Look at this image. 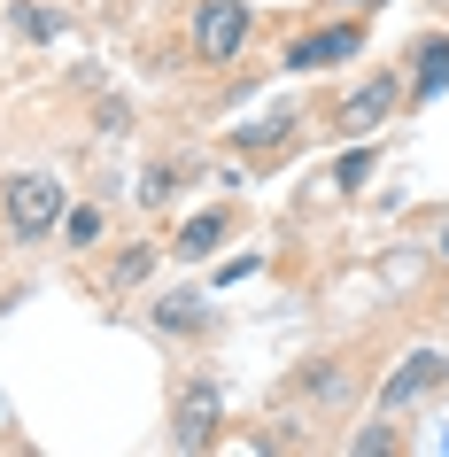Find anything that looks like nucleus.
Segmentation results:
<instances>
[{
  "instance_id": "nucleus-5",
  "label": "nucleus",
  "mask_w": 449,
  "mask_h": 457,
  "mask_svg": "<svg viewBox=\"0 0 449 457\" xmlns=\"http://www.w3.org/2000/svg\"><path fill=\"white\" fill-rule=\"evenodd\" d=\"M434 94H449V31L411 39V71H403V109H426Z\"/></svg>"
},
{
  "instance_id": "nucleus-7",
  "label": "nucleus",
  "mask_w": 449,
  "mask_h": 457,
  "mask_svg": "<svg viewBox=\"0 0 449 457\" xmlns=\"http://www.w3.org/2000/svg\"><path fill=\"white\" fill-rule=\"evenodd\" d=\"M170 442H179V450H210L217 442V387L210 380H187V395L170 411Z\"/></svg>"
},
{
  "instance_id": "nucleus-8",
  "label": "nucleus",
  "mask_w": 449,
  "mask_h": 457,
  "mask_svg": "<svg viewBox=\"0 0 449 457\" xmlns=\"http://www.w3.org/2000/svg\"><path fill=\"white\" fill-rule=\"evenodd\" d=\"M233 225H240L233 210H202V217H187V225H179V241H170V256H179V264H202V256H217V241H225Z\"/></svg>"
},
{
  "instance_id": "nucleus-11",
  "label": "nucleus",
  "mask_w": 449,
  "mask_h": 457,
  "mask_svg": "<svg viewBox=\"0 0 449 457\" xmlns=\"http://www.w3.org/2000/svg\"><path fill=\"white\" fill-rule=\"evenodd\" d=\"M147 271H155V248H124L117 264H109V287H140Z\"/></svg>"
},
{
  "instance_id": "nucleus-6",
  "label": "nucleus",
  "mask_w": 449,
  "mask_h": 457,
  "mask_svg": "<svg viewBox=\"0 0 449 457\" xmlns=\"http://www.w3.org/2000/svg\"><path fill=\"white\" fill-rule=\"evenodd\" d=\"M349 54H364V24H326V31H303L295 47H287V62L295 71H333V62H349Z\"/></svg>"
},
{
  "instance_id": "nucleus-1",
  "label": "nucleus",
  "mask_w": 449,
  "mask_h": 457,
  "mask_svg": "<svg viewBox=\"0 0 449 457\" xmlns=\"http://www.w3.org/2000/svg\"><path fill=\"white\" fill-rule=\"evenodd\" d=\"M62 210H71V194H62V179L54 170H16L8 179V194H0V225H8V241H47L54 225H62Z\"/></svg>"
},
{
  "instance_id": "nucleus-3",
  "label": "nucleus",
  "mask_w": 449,
  "mask_h": 457,
  "mask_svg": "<svg viewBox=\"0 0 449 457\" xmlns=\"http://www.w3.org/2000/svg\"><path fill=\"white\" fill-rule=\"evenodd\" d=\"M442 380H449V357H442V349H411V357H403L395 372L379 380L372 411H379V419H403V411H419V403H426V395H434Z\"/></svg>"
},
{
  "instance_id": "nucleus-4",
  "label": "nucleus",
  "mask_w": 449,
  "mask_h": 457,
  "mask_svg": "<svg viewBox=\"0 0 449 457\" xmlns=\"http://www.w3.org/2000/svg\"><path fill=\"white\" fill-rule=\"evenodd\" d=\"M395 109H403V71H372L349 101H341V109H333V124H341V132L356 140V132H379V124L395 117Z\"/></svg>"
},
{
  "instance_id": "nucleus-15",
  "label": "nucleus",
  "mask_w": 449,
  "mask_h": 457,
  "mask_svg": "<svg viewBox=\"0 0 449 457\" xmlns=\"http://www.w3.org/2000/svg\"><path fill=\"white\" fill-rule=\"evenodd\" d=\"M442 264H449V225H442Z\"/></svg>"
},
{
  "instance_id": "nucleus-2",
  "label": "nucleus",
  "mask_w": 449,
  "mask_h": 457,
  "mask_svg": "<svg viewBox=\"0 0 449 457\" xmlns=\"http://www.w3.org/2000/svg\"><path fill=\"white\" fill-rule=\"evenodd\" d=\"M248 31H256V8L248 0H194V62L202 71H225L248 54Z\"/></svg>"
},
{
  "instance_id": "nucleus-16",
  "label": "nucleus",
  "mask_w": 449,
  "mask_h": 457,
  "mask_svg": "<svg viewBox=\"0 0 449 457\" xmlns=\"http://www.w3.org/2000/svg\"><path fill=\"white\" fill-rule=\"evenodd\" d=\"M356 8H379V0H356Z\"/></svg>"
},
{
  "instance_id": "nucleus-10",
  "label": "nucleus",
  "mask_w": 449,
  "mask_h": 457,
  "mask_svg": "<svg viewBox=\"0 0 449 457\" xmlns=\"http://www.w3.org/2000/svg\"><path fill=\"white\" fill-rule=\"evenodd\" d=\"M62 233H71V248H94L101 233H109V217H101V202H71V210H62Z\"/></svg>"
},
{
  "instance_id": "nucleus-12",
  "label": "nucleus",
  "mask_w": 449,
  "mask_h": 457,
  "mask_svg": "<svg viewBox=\"0 0 449 457\" xmlns=\"http://www.w3.org/2000/svg\"><path fill=\"white\" fill-rule=\"evenodd\" d=\"M303 387H310V395H318V403H349V372H333V364H318V372H303Z\"/></svg>"
},
{
  "instance_id": "nucleus-14",
  "label": "nucleus",
  "mask_w": 449,
  "mask_h": 457,
  "mask_svg": "<svg viewBox=\"0 0 449 457\" xmlns=\"http://www.w3.org/2000/svg\"><path fill=\"white\" fill-rule=\"evenodd\" d=\"M349 450H395V434H387V419H379V427H364V434H349Z\"/></svg>"
},
{
  "instance_id": "nucleus-9",
  "label": "nucleus",
  "mask_w": 449,
  "mask_h": 457,
  "mask_svg": "<svg viewBox=\"0 0 449 457\" xmlns=\"http://www.w3.org/2000/svg\"><path fill=\"white\" fill-rule=\"evenodd\" d=\"M8 24H16V39H31V47L62 39V16H54V8H39V0H16V8H8Z\"/></svg>"
},
{
  "instance_id": "nucleus-13",
  "label": "nucleus",
  "mask_w": 449,
  "mask_h": 457,
  "mask_svg": "<svg viewBox=\"0 0 449 457\" xmlns=\"http://www.w3.org/2000/svg\"><path fill=\"white\" fill-rule=\"evenodd\" d=\"M372 170H379V147H356V155H341V194H356Z\"/></svg>"
}]
</instances>
